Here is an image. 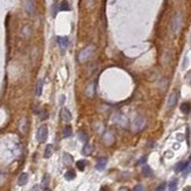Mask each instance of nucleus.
<instances>
[{
	"mask_svg": "<svg viewBox=\"0 0 191 191\" xmlns=\"http://www.w3.org/2000/svg\"><path fill=\"white\" fill-rule=\"evenodd\" d=\"M76 177V173L74 170H68V171L66 172V175H65V178L67 179V181H72V179H74Z\"/></svg>",
	"mask_w": 191,
	"mask_h": 191,
	"instance_id": "nucleus-16",
	"label": "nucleus"
},
{
	"mask_svg": "<svg viewBox=\"0 0 191 191\" xmlns=\"http://www.w3.org/2000/svg\"><path fill=\"white\" fill-rule=\"evenodd\" d=\"M182 28V14L181 13H177L175 14V17L172 18L171 21V29L175 34H178L179 31Z\"/></svg>",
	"mask_w": 191,
	"mask_h": 191,
	"instance_id": "nucleus-2",
	"label": "nucleus"
},
{
	"mask_svg": "<svg viewBox=\"0 0 191 191\" xmlns=\"http://www.w3.org/2000/svg\"><path fill=\"white\" fill-rule=\"evenodd\" d=\"M63 163H65V165H71L73 163V156L69 154H65L63 155Z\"/></svg>",
	"mask_w": 191,
	"mask_h": 191,
	"instance_id": "nucleus-13",
	"label": "nucleus"
},
{
	"mask_svg": "<svg viewBox=\"0 0 191 191\" xmlns=\"http://www.w3.org/2000/svg\"><path fill=\"white\" fill-rule=\"evenodd\" d=\"M181 110L184 114H189L191 112V103L190 102H184L181 104Z\"/></svg>",
	"mask_w": 191,
	"mask_h": 191,
	"instance_id": "nucleus-10",
	"label": "nucleus"
},
{
	"mask_svg": "<svg viewBox=\"0 0 191 191\" xmlns=\"http://www.w3.org/2000/svg\"><path fill=\"white\" fill-rule=\"evenodd\" d=\"M190 171H191V161H189V164L187 165V168H185V169H184V171H183L184 172V176H187Z\"/></svg>",
	"mask_w": 191,
	"mask_h": 191,
	"instance_id": "nucleus-24",
	"label": "nucleus"
},
{
	"mask_svg": "<svg viewBox=\"0 0 191 191\" xmlns=\"http://www.w3.org/2000/svg\"><path fill=\"white\" fill-rule=\"evenodd\" d=\"M60 117H61V120H62L63 122H69V121L72 120V114H71V112H69L68 109L63 108V109H61V112H60Z\"/></svg>",
	"mask_w": 191,
	"mask_h": 191,
	"instance_id": "nucleus-5",
	"label": "nucleus"
},
{
	"mask_svg": "<svg viewBox=\"0 0 191 191\" xmlns=\"http://www.w3.org/2000/svg\"><path fill=\"white\" fill-rule=\"evenodd\" d=\"M177 100H178V93H177V92L171 93L170 96H169V98H168V107H169V108L175 107L176 103H177Z\"/></svg>",
	"mask_w": 191,
	"mask_h": 191,
	"instance_id": "nucleus-6",
	"label": "nucleus"
},
{
	"mask_svg": "<svg viewBox=\"0 0 191 191\" xmlns=\"http://www.w3.org/2000/svg\"><path fill=\"white\" fill-rule=\"evenodd\" d=\"M93 52H94V46H93V45L87 46L86 48H83V49L80 52V54H79V61H80V62L87 61V60L90 57V55L93 54Z\"/></svg>",
	"mask_w": 191,
	"mask_h": 191,
	"instance_id": "nucleus-3",
	"label": "nucleus"
},
{
	"mask_svg": "<svg viewBox=\"0 0 191 191\" xmlns=\"http://www.w3.org/2000/svg\"><path fill=\"white\" fill-rule=\"evenodd\" d=\"M60 10H61V11H69V6H68V4H67L66 1H63V2H61V6H60Z\"/></svg>",
	"mask_w": 191,
	"mask_h": 191,
	"instance_id": "nucleus-23",
	"label": "nucleus"
},
{
	"mask_svg": "<svg viewBox=\"0 0 191 191\" xmlns=\"http://www.w3.org/2000/svg\"><path fill=\"white\" fill-rule=\"evenodd\" d=\"M106 165H107V158H106V157H101V158L97 159V163H96L95 168L96 170L102 171V170H104Z\"/></svg>",
	"mask_w": 191,
	"mask_h": 191,
	"instance_id": "nucleus-8",
	"label": "nucleus"
},
{
	"mask_svg": "<svg viewBox=\"0 0 191 191\" xmlns=\"http://www.w3.org/2000/svg\"><path fill=\"white\" fill-rule=\"evenodd\" d=\"M52 154H53V145H52V144H48V145L46 147V149H45V157H46V158H49V157L52 156Z\"/></svg>",
	"mask_w": 191,
	"mask_h": 191,
	"instance_id": "nucleus-17",
	"label": "nucleus"
},
{
	"mask_svg": "<svg viewBox=\"0 0 191 191\" xmlns=\"http://www.w3.org/2000/svg\"><path fill=\"white\" fill-rule=\"evenodd\" d=\"M145 124H147L145 117H143V116H137V117H135L133 123H131L133 131H134V133H140V131H142V130L144 129Z\"/></svg>",
	"mask_w": 191,
	"mask_h": 191,
	"instance_id": "nucleus-1",
	"label": "nucleus"
},
{
	"mask_svg": "<svg viewBox=\"0 0 191 191\" xmlns=\"http://www.w3.org/2000/svg\"><path fill=\"white\" fill-rule=\"evenodd\" d=\"M27 182H28V175L26 172H22L19 176V178H18V184L19 185H25Z\"/></svg>",
	"mask_w": 191,
	"mask_h": 191,
	"instance_id": "nucleus-9",
	"label": "nucleus"
},
{
	"mask_svg": "<svg viewBox=\"0 0 191 191\" xmlns=\"http://www.w3.org/2000/svg\"><path fill=\"white\" fill-rule=\"evenodd\" d=\"M62 135H63V137H71L72 136V127L66 126L62 130Z\"/></svg>",
	"mask_w": 191,
	"mask_h": 191,
	"instance_id": "nucleus-18",
	"label": "nucleus"
},
{
	"mask_svg": "<svg viewBox=\"0 0 191 191\" xmlns=\"http://www.w3.org/2000/svg\"><path fill=\"white\" fill-rule=\"evenodd\" d=\"M145 158H147V157H142V158L140 159V162H138V164H141V163H144V162H145Z\"/></svg>",
	"mask_w": 191,
	"mask_h": 191,
	"instance_id": "nucleus-31",
	"label": "nucleus"
},
{
	"mask_svg": "<svg viewBox=\"0 0 191 191\" xmlns=\"http://www.w3.org/2000/svg\"><path fill=\"white\" fill-rule=\"evenodd\" d=\"M42 88H43V80H39L38 84H37V89H35V95L40 96L42 93Z\"/></svg>",
	"mask_w": 191,
	"mask_h": 191,
	"instance_id": "nucleus-15",
	"label": "nucleus"
},
{
	"mask_svg": "<svg viewBox=\"0 0 191 191\" xmlns=\"http://www.w3.org/2000/svg\"><path fill=\"white\" fill-rule=\"evenodd\" d=\"M142 173L145 177H150V176H153V170H151V168L149 165H144L142 168Z\"/></svg>",
	"mask_w": 191,
	"mask_h": 191,
	"instance_id": "nucleus-12",
	"label": "nucleus"
},
{
	"mask_svg": "<svg viewBox=\"0 0 191 191\" xmlns=\"http://www.w3.org/2000/svg\"><path fill=\"white\" fill-rule=\"evenodd\" d=\"M47 182H48V176H46V178H45V181L42 183H45V185H47Z\"/></svg>",
	"mask_w": 191,
	"mask_h": 191,
	"instance_id": "nucleus-32",
	"label": "nucleus"
},
{
	"mask_svg": "<svg viewBox=\"0 0 191 191\" xmlns=\"http://www.w3.org/2000/svg\"><path fill=\"white\" fill-rule=\"evenodd\" d=\"M86 165H87V162L84 159H81V161H77L76 162V168L79 170H81V171H83L86 169Z\"/></svg>",
	"mask_w": 191,
	"mask_h": 191,
	"instance_id": "nucleus-19",
	"label": "nucleus"
},
{
	"mask_svg": "<svg viewBox=\"0 0 191 191\" xmlns=\"http://www.w3.org/2000/svg\"><path fill=\"white\" fill-rule=\"evenodd\" d=\"M47 137H48V128H47L46 124H42L38 129L37 138H38V141L40 143H42V142H45L47 140Z\"/></svg>",
	"mask_w": 191,
	"mask_h": 191,
	"instance_id": "nucleus-4",
	"label": "nucleus"
},
{
	"mask_svg": "<svg viewBox=\"0 0 191 191\" xmlns=\"http://www.w3.org/2000/svg\"><path fill=\"white\" fill-rule=\"evenodd\" d=\"M32 191H40V187H39V185H35V187L32 189Z\"/></svg>",
	"mask_w": 191,
	"mask_h": 191,
	"instance_id": "nucleus-30",
	"label": "nucleus"
},
{
	"mask_svg": "<svg viewBox=\"0 0 191 191\" xmlns=\"http://www.w3.org/2000/svg\"><path fill=\"white\" fill-rule=\"evenodd\" d=\"M65 98H66V97L63 95L60 96V104H63V103H65Z\"/></svg>",
	"mask_w": 191,
	"mask_h": 191,
	"instance_id": "nucleus-27",
	"label": "nucleus"
},
{
	"mask_svg": "<svg viewBox=\"0 0 191 191\" xmlns=\"http://www.w3.org/2000/svg\"><path fill=\"white\" fill-rule=\"evenodd\" d=\"M177 185H178V181L177 179H172L169 183V191H176L177 190Z\"/></svg>",
	"mask_w": 191,
	"mask_h": 191,
	"instance_id": "nucleus-20",
	"label": "nucleus"
},
{
	"mask_svg": "<svg viewBox=\"0 0 191 191\" xmlns=\"http://www.w3.org/2000/svg\"><path fill=\"white\" fill-rule=\"evenodd\" d=\"M92 153H93V145H90V144H84V147H83V149H82V154L86 155V156H89Z\"/></svg>",
	"mask_w": 191,
	"mask_h": 191,
	"instance_id": "nucleus-14",
	"label": "nucleus"
},
{
	"mask_svg": "<svg viewBox=\"0 0 191 191\" xmlns=\"http://www.w3.org/2000/svg\"><path fill=\"white\" fill-rule=\"evenodd\" d=\"M184 191H191V187H187V188H184Z\"/></svg>",
	"mask_w": 191,
	"mask_h": 191,
	"instance_id": "nucleus-34",
	"label": "nucleus"
},
{
	"mask_svg": "<svg viewBox=\"0 0 191 191\" xmlns=\"http://www.w3.org/2000/svg\"><path fill=\"white\" fill-rule=\"evenodd\" d=\"M43 191H52V190H51V189H48V188H45V189H43Z\"/></svg>",
	"mask_w": 191,
	"mask_h": 191,
	"instance_id": "nucleus-35",
	"label": "nucleus"
},
{
	"mask_svg": "<svg viewBox=\"0 0 191 191\" xmlns=\"http://www.w3.org/2000/svg\"><path fill=\"white\" fill-rule=\"evenodd\" d=\"M188 164H189V162H179V163H177L176 167H175V171L176 172L184 171V169L187 168Z\"/></svg>",
	"mask_w": 191,
	"mask_h": 191,
	"instance_id": "nucleus-11",
	"label": "nucleus"
},
{
	"mask_svg": "<svg viewBox=\"0 0 191 191\" xmlns=\"http://www.w3.org/2000/svg\"><path fill=\"white\" fill-rule=\"evenodd\" d=\"M87 95L88 96H93L94 95V84H92V86H89L88 88H87Z\"/></svg>",
	"mask_w": 191,
	"mask_h": 191,
	"instance_id": "nucleus-22",
	"label": "nucleus"
},
{
	"mask_svg": "<svg viewBox=\"0 0 191 191\" xmlns=\"http://www.w3.org/2000/svg\"><path fill=\"white\" fill-rule=\"evenodd\" d=\"M47 118V113L45 112V113H42V115H41V120H46Z\"/></svg>",
	"mask_w": 191,
	"mask_h": 191,
	"instance_id": "nucleus-28",
	"label": "nucleus"
},
{
	"mask_svg": "<svg viewBox=\"0 0 191 191\" xmlns=\"http://www.w3.org/2000/svg\"><path fill=\"white\" fill-rule=\"evenodd\" d=\"M57 40V45H59V47L61 48V51H65V49L67 48L68 43H69L68 38H67V37H59Z\"/></svg>",
	"mask_w": 191,
	"mask_h": 191,
	"instance_id": "nucleus-7",
	"label": "nucleus"
},
{
	"mask_svg": "<svg viewBox=\"0 0 191 191\" xmlns=\"http://www.w3.org/2000/svg\"><path fill=\"white\" fill-rule=\"evenodd\" d=\"M120 191H129V189H128V188H121Z\"/></svg>",
	"mask_w": 191,
	"mask_h": 191,
	"instance_id": "nucleus-33",
	"label": "nucleus"
},
{
	"mask_svg": "<svg viewBox=\"0 0 191 191\" xmlns=\"http://www.w3.org/2000/svg\"><path fill=\"white\" fill-rule=\"evenodd\" d=\"M134 191H145V189H144V187L142 184H137L134 188Z\"/></svg>",
	"mask_w": 191,
	"mask_h": 191,
	"instance_id": "nucleus-25",
	"label": "nucleus"
},
{
	"mask_svg": "<svg viewBox=\"0 0 191 191\" xmlns=\"http://www.w3.org/2000/svg\"><path fill=\"white\" fill-rule=\"evenodd\" d=\"M79 140L81 142H87L88 141V136L84 131H79Z\"/></svg>",
	"mask_w": 191,
	"mask_h": 191,
	"instance_id": "nucleus-21",
	"label": "nucleus"
},
{
	"mask_svg": "<svg viewBox=\"0 0 191 191\" xmlns=\"http://www.w3.org/2000/svg\"><path fill=\"white\" fill-rule=\"evenodd\" d=\"M100 191H110V190H109V188H108V187H102V188L100 189Z\"/></svg>",
	"mask_w": 191,
	"mask_h": 191,
	"instance_id": "nucleus-29",
	"label": "nucleus"
},
{
	"mask_svg": "<svg viewBox=\"0 0 191 191\" xmlns=\"http://www.w3.org/2000/svg\"><path fill=\"white\" fill-rule=\"evenodd\" d=\"M164 190H165V183L161 184V185L157 188V190H156V191H164Z\"/></svg>",
	"mask_w": 191,
	"mask_h": 191,
	"instance_id": "nucleus-26",
	"label": "nucleus"
}]
</instances>
